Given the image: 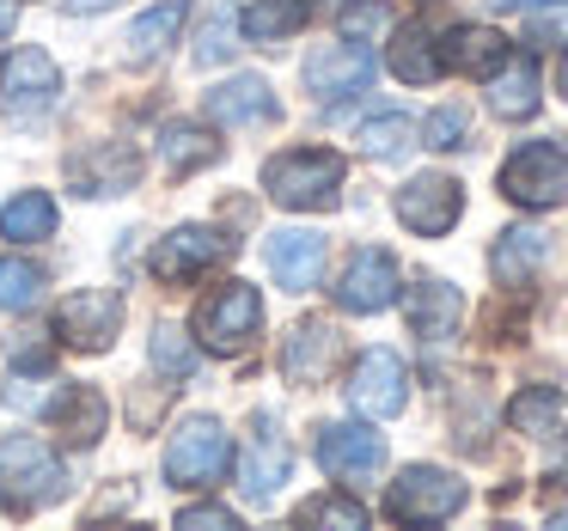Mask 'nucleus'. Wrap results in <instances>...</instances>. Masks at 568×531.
Here are the masks:
<instances>
[{
  "instance_id": "24",
  "label": "nucleus",
  "mask_w": 568,
  "mask_h": 531,
  "mask_svg": "<svg viewBox=\"0 0 568 531\" xmlns=\"http://www.w3.org/2000/svg\"><path fill=\"white\" fill-rule=\"evenodd\" d=\"M300 25H306V0H257V7L239 13V31H245L251 43H282V38H294Z\"/></svg>"
},
{
  "instance_id": "35",
  "label": "nucleus",
  "mask_w": 568,
  "mask_h": 531,
  "mask_svg": "<svg viewBox=\"0 0 568 531\" xmlns=\"http://www.w3.org/2000/svg\"><path fill=\"white\" fill-rule=\"evenodd\" d=\"M422 135H428V147H458V141H465V111H458V104H440V111L422 123Z\"/></svg>"
},
{
  "instance_id": "13",
  "label": "nucleus",
  "mask_w": 568,
  "mask_h": 531,
  "mask_svg": "<svg viewBox=\"0 0 568 531\" xmlns=\"http://www.w3.org/2000/svg\"><path fill=\"white\" fill-rule=\"evenodd\" d=\"M226 257V238L214 233V226H178L172 238H160V251H153V282H196L209 263H221Z\"/></svg>"
},
{
  "instance_id": "8",
  "label": "nucleus",
  "mask_w": 568,
  "mask_h": 531,
  "mask_svg": "<svg viewBox=\"0 0 568 531\" xmlns=\"http://www.w3.org/2000/svg\"><path fill=\"white\" fill-rule=\"evenodd\" d=\"M318 464L336 482H373L385 470V433L361 428V421H331L318 433Z\"/></svg>"
},
{
  "instance_id": "10",
  "label": "nucleus",
  "mask_w": 568,
  "mask_h": 531,
  "mask_svg": "<svg viewBox=\"0 0 568 531\" xmlns=\"http://www.w3.org/2000/svg\"><path fill=\"white\" fill-rule=\"evenodd\" d=\"M404 397H409L404 360H397L392 348H367V355L355 360V379H348V404H355L361 416L385 421V416H397V409H404Z\"/></svg>"
},
{
  "instance_id": "4",
  "label": "nucleus",
  "mask_w": 568,
  "mask_h": 531,
  "mask_svg": "<svg viewBox=\"0 0 568 531\" xmlns=\"http://www.w3.org/2000/svg\"><path fill=\"white\" fill-rule=\"evenodd\" d=\"M458 507H465V482L453 470H434V464H409L385 489V513L404 519V525H434V519H453Z\"/></svg>"
},
{
  "instance_id": "31",
  "label": "nucleus",
  "mask_w": 568,
  "mask_h": 531,
  "mask_svg": "<svg viewBox=\"0 0 568 531\" xmlns=\"http://www.w3.org/2000/svg\"><path fill=\"white\" fill-rule=\"evenodd\" d=\"M409 135H416V123H409V116H373L355 141H361V153H367V160H397V153L409 147Z\"/></svg>"
},
{
  "instance_id": "26",
  "label": "nucleus",
  "mask_w": 568,
  "mask_h": 531,
  "mask_svg": "<svg viewBox=\"0 0 568 531\" xmlns=\"http://www.w3.org/2000/svg\"><path fill=\"white\" fill-rule=\"evenodd\" d=\"M392 74L404 80V86H428L434 74H440V50L428 43V31L422 25H404L392 43Z\"/></svg>"
},
{
  "instance_id": "34",
  "label": "nucleus",
  "mask_w": 568,
  "mask_h": 531,
  "mask_svg": "<svg viewBox=\"0 0 568 531\" xmlns=\"http://www.w3.org/2000/svg\"><path fill=\"white\" fill-rule=\"evenodd\" d=\"M300 525H348V531H361V525H367V513H361L355 501H343V494H324V501L300 507Z\"/></svg>"
},
{
  "instance_id": "11",
  "label": "nucleus",
  "mask_w": 568,
  "mask_h": 531,
  "mask_svg": "<svg viewBox=\"0 0 568 531\" xmlns=\"http://www.w3.org/2000/svg\"><path fill=\"white\" fill-rule=\"evenodd\" d=\"M458 214H465V196H458L453 177H409L404 190H397V221L409 226V233L422 238H440L458 226Z\"/></svg>"
},
{
  "instance_id": "33",
  "label": "nucleus",
  "mask_w": 568,
  "mask_h": 531,
  "mask_svg": "<svg viewBox=\"0 0 568 531\" xmlns=\"http://www.w3.org/2000/svg\"><path fill=\"white\" fill-rule=\"evenodd\" d=\"M385 31H392V7H385V0H355V7H343V38L348 43H379Z\"/></svg>"
},
{
  "instance_id": "32",
  "label": "nucleus",
  "mask_w": 568,
  "mask_h": 531,
  "mask_svg": "<svg viewBox=\"0 0 568 531\" xmlns=\"http://www.w3.org/2000/svg\"><path fill=\"white\" fill-rule=\"evenodd\" d=\"M153 367H160L165 379H190V372H196V348H190V336L178 330V324H160V330H153Z\"/></svg>"
},
{
  "instance_id": "37",
  "label": "nucleus",
  "mask_w": 568,
  "mask_h": 531,
  "mask_svg": "<svg viewBox=\"0 0 568 531\" xmlns=\"http://www.w3.org/2000/svg\"><path fill=\"white\" fill-rule=\"evenodd\" d=\"M19 25V0H0V38H13Z\"/></svg>"
},
{
  "instance_id": "23",
  "label": "nucleus",
  "mask_w": 568,
  "mask_h": 531,
  "mask_svg": "<svg viewBox=\"0 0 568 531\" xmlns=\"http://www.w3.org/2000/svg\"><path fill=\"white\" fill-rule=\"evenodd\" d=\"M184 19H190V0H160V7H148V13L129 25V50L135 55H165L178 43V31H184Z\"/></svg>"
},
{
  "instance_id": "30",
  "label": "nucleus",
  "mask_w": 568,
  "mask_h": 531,
  "mask_svg": "<svg viewBox=\"0 0 568 531\" xmlns=\"http://www.w3.org/2000/svg\"><path fill=\"white\" fill-rule=\"evenodd\" d=\"M43 299V269L26 257H0V312H31Z\"/></svg>"
},
{
  "instance_id": "36",
  "label": "nucleus",
  "mask_w": 568,
  "mask_h": 531,
  "mask_svg": "<svg viewBox=\"0 0 568 531\" xmlns=\"http://www.w3.org/2000/svg\"><path fill=\"white\" fill-rule=\"evenodd\" d=\"M184 531H233L239 519L226 513V507H184V519H178Z\"/></svg>"
},
{
  "instance_id": "7",
  "label": "nucleus",
  "mask_w": 568,
  "mask_h": 531,
  "mask_svg": "<svg viewBox=\"0 0 568 531\" xmlns=\"http://www.w3.org/2000/svg\"><path fill=\"white\" fill-rule=\"evenodd\" d=\"M55 92H62V74L43 50H13L0 62V111L19 116V123H38L43 111H55Z\"/></svg>"
},
{
  "instance_id": "12",
  "label": "nucleus",
  "mask_w": 568,
  "mask_h": 531,
  "mask_svg": "<svg viewBox=\"0 0 568 531\" xmlns=\"http://www.w3.org/2000/svg\"><path fill=\"white\" fill-rule=\"evenodd\" d=\"M287 470H294V446H287V433L275 428V416H257L251 446H245V464H239L245 494L251 501H275V489L287 482Z\"/></svg>"
},
{
  "instance_id": "16",
  "label": "nucleus",
  "mask_w": 568,
  "mask_h": 531,
  "mask_svg": "<svg viewBox=\"0 0 568 531\" xmlns=\"http://www.w3.org/2000/svg\"><path fill=\"white\" fill-rule=\"evenodd\" d=\"M336 348H343V336H336V324H300L294 336H287V348H282V372L294 385H324L331 379V367H336Z\"/></svg>"
},
{
  "instance_id": "3",
  "label": "nucleus",
  "mask_w": 568,
  "mask_h": 531,
  "mask_svg": "<svg viewBox=\"0 0 568 531\" xmlns=\"http://www.w3.org/2000/svg\"><path fill=\"white\" fill-rule=\"evenodd\" d=\"M226 464H233V440L214 416H190L165 446V482L172 489H209L226 477Z\"/></svg>"
},
{
  "instance_id": "29",
  "label": "nucleus",
  "mask_w": 568,
  "mask_h": 531,
  "mask_svg": "<svg viewBox=\"0 0 568 531\" xmlns=\"http://www.w3.org/2000/svg\"><path fill=\"white\" fill-rule=\"evenodd\" d=\"M160 153H165V165H172V172H202V165L221 160V141H214L209 129L172 123V129L160 135Z\"/></svg>"
},
{
  "instance_id": "6",
  "label": "nucleus",
  "mask_w": 568,
  "mask_h": 531,
  "mask_svg": "<svg viewBox=\"0 0 568 531\" xmlns=\"http://www.w3.org/2000/svg\"><path fill=\"white\" fill-rule=\"evenodd\" d=\"M257 324H263V299L251 282H226L221 294H209L196 306V336L214 355H239V348L257 336Z\"/></svg>"
},
{
  "instance_id": "5",
  "label": "nucleus",
  "mask_w": 568,
  "mask_h": 531,
  "mask_svg": "<svg viewBox=\"0 0 568 531\" xmlns=\"http://www.w3.org/2000/svg\"><path fill=\"white\" fill-rule=\"evenodd\" d=\"M501 196L519 208H556L568 196V153L556 141H531L501 165Z\"/></svg>"
},
{
  "instance_id": "1",
  "label": "nucleus",
  "mask_w": 568,
  "mask_h": 531,
  "mask_svg": "<svg viewBox=\"0 0 568 531\" xmlns=\"http://www.w3.org/2000/svg\"><path fill=\"white\" fill-rule=\"evenodd\" d=\"M68 494V470L38 433H7L0 440V507L7 513H31Z\"/></svg>"
},
{
  "instance_id": "22",
  "label": "nucleus",
  "mask_w": 568,
  "mask_h": 531,
  "mask_svg": "<svg viewBox=\"0 0 568 531\" xmlns=\"http://www.w3.org/2000/svg\"><path fill=\"white\" fill-rule=\"evenodd\" d=\"M458 287L446 282H416L409 287V324H416V336H428V343H440V336H453L458 324Z\"/></svg>"
},
{
  "instance_id": "38",
  "label": "nucleus",
  "mask_w": 568,
  "mask_h": 531,
  "mask_svg": "<svg viewBox=\"0 0 568 531\" xmlns=\"http://www.w3.org/2000/svg\"><path fill=\"white\" fill-rule=\"evenodd\" d=\"M68 13H104V7H116V0H62Z\"/></svg>"
},
{
  "instance_id": "27",
  "label": "nucleus",
  "mask_w": 568,
  "mask_h": 531,
  "mask_svg": "<svg viewBox=\"0 0 568 531\" xmlns=\"http://www.w3.org/2000/svg\"><path fill=\"white\" fill-rule=\"evenodd\" d=\"M80 177V196H123L135 184V153L129 147H104L92 165H74Z\"/></svg>"
},
{
  "instance_id": "9",
  "label": "nucleus",
  "mask_w": 568,
  "mask_h": 531,
  "mask_svg": "<svg viewBox=\"0 0 568 531\" xmlns=\"http://www.w3.org/2000/svg\"><path fill=\"white\" fill-rule=\"evenodd\" d=\"M116 330H123V294L116 287H87L55 312V336L68 348H111Z\"/></svg>"
},
{
  "instance_id": "15",
  "label": "nucleus",
  "mask_w": 568,
  "mask_h": 531,
  "mask_svg": "<svg viewBox=\"0 0 568 531\" xmlns=\"http://www.w3.org/2000/svg\"><path fill=\"white\" fill-rule=\"evenodd\" d=\"M336 299H343V312H385L397 299V257L392 251H355Z\"/></svg>"
},
{
  "instance_id": "20",
  "label": "nucleus",
  "mask_w": 568,
  "mask_h": 531,
  "mask_svg": "<svg viewBox=\"0 0 568 531\" xmlns=\"http://www.w3.org/2000/svg\"><path fill=\"white\" fill-rule=\"evenodd\" d=\"M489 104H495V116H507V123H519V116L538 111V62H531V55H507V62L495 68V80H489Z\"/></svg>"
},
{
  "instance_id": "25",
  "label": "nucleus",
  "mask_w": 568,
  "mask_h": 531,
  "mask_svg": "<svg viewBox=\"0 0 568 531\" xmlns=\"http://www.w3.org/2000/svg\"><path fill=\"white\" fill-rule=\"evenodd\" d=\"M0 233L19 238V245H31V238H50V233H55V202L43 196V190L13 196L7 208H0Z\"/></svg>"
},
{
  "instance_id": "2",
  "label": "nucleus",
  "mask_w": 568,
  "mask_h": 531,
  "mask_svg": "<svg viewBox=\"0 0 568 531\" xmlns=\"http://www.w3.org/2000/svg\"><path fill=\"white\" fill-rule=\"evenodd\" d=\"M263 190H270L282 208H336V190H343V160L324 147H300V153H275L263 165Z\"/></svg>"
},
{
  "instance_id": "18",
  "label": "nucleus",
  "mask_w": 568,
  "mask_h": 531,
  "mask_svg": "<svg viewBox=\"0 0 568 531\" xmlns=\"http://www.w3.org/2000/svg\"><path fill=\"white\" fill-rule=\"evenodd\" d=\"M270 269H275V282H282L287 294L318 287V275H324V238L318 233H275L270 238Z\"/></svg>"
},
{
  "instance_id": "17",
  "label": "nucleus",
  "mask_w": 568,
  "mask_h": 531,
  "mask_svg": "<svg viewBox=\"0 0 568 531\" xmlns=\"http://www.w3.org/2000/svg\"><path fill=\"white\" fill-rule=\"evenodd\" d=\"M209 116L226 129H251V123H275V92L263 86L257 74H239V80H221L209 92Z\"/></svg>"
},
{
  "instance_id": "19",
  "label": "nucleus",
  "mask_w": 568,
  "mask_h": 531,
  "mask_svg": "<svg viewBox=\"0 0 568 531\" xmlns=\"http://www.w3.org/2000/svg\"><path fill=\"white\" fill-rule=\"evenodd\" d=\"M544 257H550V238H544L538 226H514V233L495 238L489 269H495V282H501V287H526L531 275H538Z\"/></svg>"
},
{
  "instance_id": "14",
  "label": "nucleus",
  "mask_w": 568,
  "mask_h": 531,
  "mask_svg": "<svg viewBox=\"0 0 568 531\" xmlns=\"http://www.w3.org/2000/svg\"><path fill=\"white\" fill-rule=\"evenodd\" d=\"M367 80L373 55L361 43H324L306 55V92H318V99H355V92H367Z\"/></svg>"
},
{
  "instance_id": "28",
  "label": "nucleus",
  "mask_w": 568,
  "mask_h": 531,
  "mask_svg": "<svg viewBox=\"0 0 568 531\" xmlns=\"http://www.w3.org/2000/svg\"><path fill=\"white\" fill-rule=\"evenodd\" d=\"M507 421H514L519 433L550 440V433H562V397H556L550 385H531V391H519L514 404H507Z\"/></svg>"
},
{
  "instance_id": "21",
  "label": "nucleus",
  "mask_w": 568,
  "mask_h": 531,
  "mask_svg": "<svg viewBox=\"0 0 568 531\" xmlns=\"http://www.w3.org/2000/svg\"><path fill=\"white\" fill-rule=\"evenodd\" d=\"M507 38L501 31H489V25H465V31H453L446 38V55H440V68H458V74H495V68L507 62Z\"/></svg>"
},
{
  "instance_id": "39",
  "label": "nucleus",
  "mask_w": 568,
  "mask_h": 531,
  "mask_svg": "<svg viewBox=\"0 0 568 531\" xmlns=\"http://www.w3.org/2000/svg\"><path fill=\"white\" fill-rule=\"evenodd\" d=\"M556 80H562V92H568V55H562V74H556Z\"/></svg>"
}]
</instances>
